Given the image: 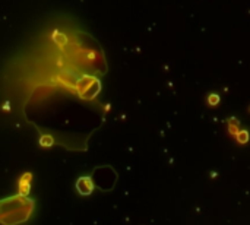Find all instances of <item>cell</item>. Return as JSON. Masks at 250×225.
Instances as JSON below:
<instances>
[{
	"label": "cell",
	"instance_id": "obj_1",
	"mask_svg": "<svg viewBox=\"0 0 250 225\" xmlns=\"http://www.w3.org/2000/svg\"><path fill=\"white\" fill-rule=\"evenodd\" d=\"M54 38H56L57 41H60L59 44H65V43H66V38H65V37H61L59 32H56V34H54Z\"/></svg>",
	"mask_w": 250,
	"mask_h": 225
},
{
	"label": "cell",
	"instance_id": "obj_2",
	"mask_svg": "<svg viewBox=\"0 0 250 225\" xmlns=\"http://www.w3.org/2000/svg\"><path fill=\"white\" fill-rule=\"evenodd\" d=\"M209 99H211L209 103H211L212 105H214V104H218V99H219V98H218L217 95H211V97H209Z\"/></svg>",
	"mask_w": 250,
	"mask_h": 225
}]
</instances>
